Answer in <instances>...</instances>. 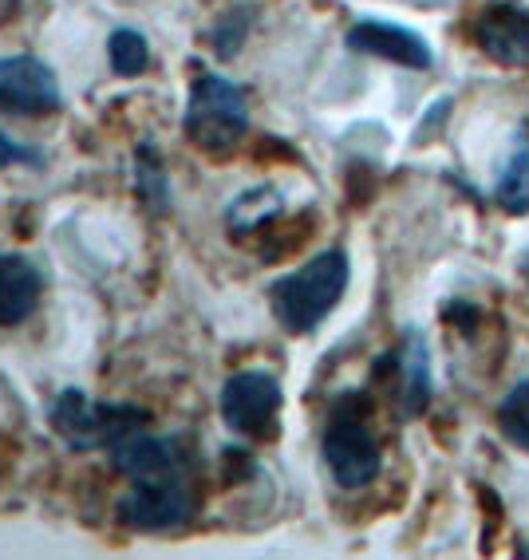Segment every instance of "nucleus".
Returning a JSON list of instances; mask_svg holds the SVG:
<instances>
[{
    "label": "nucleus",
    "mask_w": 529,
    "mask_h": 560,
    "mask_svg": "<svg viewBox=\"0 0 529 560\" xmlns=\"http://www.w3.org/2000/svg\"><path fill=\"white\" fill-rule=\"evenodd\" d=\"M352 265L344 249H324L312 260H304L289 277L273 280L269 304L273 316L289 336H312L320 324L329 320V312L344 301Z\"/></svg>",
    "instance_id": "1"
},
{
    "label": "nucleus",
    "mask_w": 529,
    "mask_h": 560,
    "mask_svg": "<svg viewBox=\"0 0 529 560\" xmlns=\"http://www.w3.org/2000/svg\"><path fill=\"white\" fill-rule=\"evenodd\" d=\"M368 395L348 390L332 402V419L324 427V462L336 486L344 490H364L383 466L380 439L368 427Z\"/></svg>",
    "instance_id": "2"
},
{
    "label": "nucleus",
    "mask_w": 529,
    "mask_h": 560,
    "mask_svg": "<svg viewBox=\"0 0 529 560\" xmlns=\"http://www.w3.org/2000/svg\"><path fill=\"white\" fill-rule=\"evenodd\" d=\"M250 130V100L245 88L226 75H198L191 83V103H186V139L202 154H230Z\"/></svg>",
    "instance_id": "3"
},
{
    "label": "nucleus",
    "mask_w": 529,
    "mask_h": 560,
    "mask_svg": "<svg viewBox=\"0 0 529 560\" xmlns=\"http://www.w3.org/2000/svg\"><path fill=\"white\" fill-rule=\"evenodd\" d=\"M150 427V415L130 402H100L83 390H60L51 402V431L68 442L71 451H111L127 434Z\"/></svg>",
    "instance_id": "4"
},
{
    "label": "nucleus",
    "mask_w": 529,
    "mask_h": 560,
    "mask_svg": "<svg viewBox=\"0 0 529 560\" xmlns=\"http://www.w3.org/2000/svg\"><path fill=\"white\" fill-rule=\"evenodd\" d=\"M186 470H162L135 478L130 490L119 498V521L135 533H174L186 529L198 513V490Z\"/></svg>",
    "instance_id": "5"
},
{
    "label": "nucleus",
    "mask_w": 529,
    "mask_h": 560,
    "mask_svg": "<svg viewBox=\"0 0 529 560\" xmlns=\"http://www.w3.org/2000/svg\"><path fill=\"white\" fill-rule=\"evenodd\" d=\"M280 383L269 371H238L221 387V419L233 434L250 442H269L280 431Z\"/></svg>",
    "instance_id": "6"
},
{
    "label": "nucleus",
    "mask_w": 529,
    "mask_h": 560,
    "mask_svg": "<svg viewBox=\"0 0 529 560\" xmlns=\"http://www.w3.org/2000/svg\"><path fill=\"white\" fill-rule=\"evenodd\" d=\"M64 107L56 71L36 56H4L0 60V115L41 119Z\"/></svg>",
    "instance_id": "7"
},
{
    "label": "nucleus",
    "mask_w": 529,
    "mask_h": 560,
    "mask_svg": "<svg viewBox=\"0 0 529 560\" xmlns=\"http://www.w3.org/2000/svg\"><path fill=\"white\" fill-rule=\"evenodd\" d=\"M474 44L502 68H529V9L518 0H490L474 21Z\"/></svg>",
    "instance_id": "8"
},
{
    "label": "nucleus",
    "mask_w": 529,
    "mask_h": 560,
    "mask_svg": "<svg viewBox=\"0 0 529 560\" xmlns=\"http://www.w3.org/2000/svg\"><path fill=\"white\" fill-rule=\"evenodd\" d=\"M348 48L364 51V56H376V60L400 63L411 71H427L435 63V51L423 40L419 32L403 28V24L391 21H360L348 28Z\"/></svg>",
    "instance_id": "9"
},
{
    "label": "nucleus",
    "mask_w": 529,
    "mask_h": 560,
    "mask_svg": "<svg viewBox=\"0 0 529 560\" xmlns=\"http://www.w3.org/2000/svg\"><path fill=\"white\" fill-rule=\"evenodd\" d=\"M380 368L391 371L388 387H391V395H395V407L403 410V419L423 415V407L430 402V360H427V343H423L419 331H407L400 348L391 351Z\"/></svg>",
    "instance_id": "10"
},
{
    "label": "nucleus",
    "mask_w": 529,
    "mask_h": 560,
    "mask_svg": "<svg viewBox=\"0 0 529 560\" xmlns=\"http://www.w3.org/2000/svg\"><path fill=\"white\" fill-rule=\"evenodd\" d=\"M111 466L127 481H135L162 470H186V466H194V458L179 439H159V434H150L142 427V431L127 434L123 442L111 446Z\"/></svg>",
    "instance_id": "11"
},
{
    "label": "nucleus",
    "mask_w": 529,
    "mask_h": 560,
    "mask_svg": "<svg viewBox=\"0 0 529 560\" xmlns=\"http://www.w3.org/2000/svg\"><path fill=\"white\" fill-rule=\"evenodd\" d=\"M44 296V277L21 253H0V324L28 320Z\"/></svg>",
    "instance_id": "12"
},
{
    "label": "nucleus",
    "mask_w": 529,
    "mask_h": 560,
    "mask_svg": "<svg viewBox=\"0 0 529 560\" xmlns=\"http://www.w3.org/2000/svg\"><path fill=\"white\" fill-rule=\"evenodd\" d=\"M494 201L514 218L529 213V119L518 122L514 139H509L506 162H502L498 182H494Z\"/></svg>",
    "instance_id": "13"
},
{
    "label": "nucleus",
    "mask_w": 529,
    "mask_h": 560,
    "mask_svg": "<svg viewBox=\"0 0 529 560\" xmlns=\"http://www.w3.org/2000/svg\"><path fill=\"white\" fill-rule=\"evenodd\" d=\"M107 56H111V68L115 75L130 80V75H142L150 63V44L139 28H115L107 40Z\"/></svg>",
    "instance_id": "14"
},
{
    "label": "nucleus",
    "mask_w": 529,
    "mask_h": 560,
    "mask_svg": "<svg viewBox=\"0 0 529 560\" xmlns=\"http://www.w3.org/2000/svg\"><path fill=\"white\" fill-rule=\"evenodd\" d=\"M498 431L506 434L518 451H529V380H521L498 402Z\"/></svg>",
    "instance_id": "15"
},
{
    "label": "nucleus",
    "mask_w": 529,
    "mask_h": 560,
    "mask_svg": "<svg viewBox=\"0 0 529 560\" xmlns=\"http://www.w3.org/2000/svg\"><path fill=\"white\" fill-rule=\"evenodd\" d=\"M135 186H139V194L154 210H162L170 201V182H166V174H162V162L154 159V147H150V142H142L139 154H135Z\"/></svg>",
    "instance_id": "16"
},
{
    "label": "nucleus",
    "mask_w": 529,
    "mask_h": 560,
    "mask_svg": "<svg viewBox=\"0 0 529 560\" xmlns=\"http://www.w3.org/2000/svg\"><path fill=\"white\" fill-rule=\"evenodd\" d=\"M253 16H257V12H253V9H241V4H238V9H230L218 24H214L210 44L218 48L221 60H230L233 51H238L241 44H245V32H250Z\"/></svg>",
    "instance_id": "17"
},
{
    "label": "nucleus",
    "mask_w": 529,
    "mask_h": 560,
    "mask_svg": "<svg viewBox=\"0 0 529 560\" xmlns=\"http://www.w3.org/2000/svg\"><path fill=\"white\" fill-rule=\"evenodd\" d=\"M277 210H280V201L273 190H250L238 206H230V230H253V225H265Z\"/></svg>",
    "instance_id": "18"
},
{
    "label": "nucleus",
    "mask_w": 529,
    "mask_h": 560,
    "mask_svg": "<svg viewBox=\"0 0 529 560\" xmlns=\"http://www.w3.org/2000/svg\"><path fill=\"white\" fill-rule=\"evenodd\" d=\"M12 162H28V166H41L44 154L36 147H24V142H12L4 130H0V166H12Z\"/></svg>",
    "instance_id": "19"
},
{
    "label": "nucleus",
    "mask_w": 529,
    "mask_h": 560,
    "mask_svg": "<svg viewBox=\"0 0 529 560\" xmlns=\"http://www.w3.org/2000/svg\"><path fill=\"white\" fill-rule=\"evenodd\" d=\"M521 277L529 280V253H526V257H521Z\"/></svg>",
    "instance_id": "20"
},
{
    "label": "nucleus",
    "mask_w": 529,
    "mask_h": 560,
    "mask_svg": "<svg viewBox=\"0 0 529 560\" xmlns=\"http://www.w3.org/2000/svg\"><path fill=\"white\" fill-rule=\"evenodd\" d=\"M526 552H529V549H526Z\"/></svg>",
    "instance_id": "21"
}]
</instances>
